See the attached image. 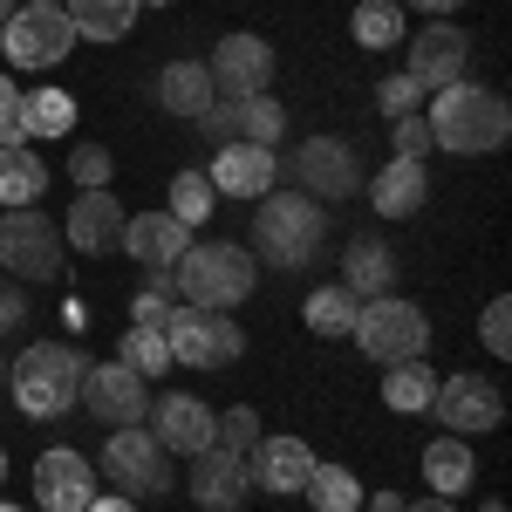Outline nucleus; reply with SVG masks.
Masks as SVG:
<instances>
[{
  "label": "nucleus",
  "instance_id": "nucleus-38",
  "mask_svg": "<svg viewBox=\"0 0 512 512\" xmlns=\"http://www.w3.org/2000/svg\"><path fill=\"white\" fill-rule=\"evenodd\" d=\"M376 110H383L390 123H396V117H417V110H424V89H417V82L396 69V76L376 82Z\"/></svg>",
  "mask_w": 512,
  "mask_h": 512
},
{
  "label": "nucleus",
  "instance_id": "nucleus-40",
  "mask_svg": "<svg viewBox=\"0 0 512 512\" xmlns=\"http://www.w3.org/2000/svg\"><path fill=\"white\" fill-rule=\"evenodd\" d=\"M478 335H485V349L499 355V362L512 355V301H506V294H492V301H485V315H478Z\"/></svg>",
  "mask_w": 512,
  "mask_h": 512
},
{
  "label": "nucleus",
  "instance_id": "nucleus-33",
  "mask_svg": "<svg viewBox=\"0 0 512 512\" xmlns=\"http://www.w3.org/2000/svg\"><path fill=\"white\" fill-rule=\"evenodd\" d=\"M301 492H308V506H315V512H355V506H362V478H355L349 465H321V458H315V472H308Z\"/></svg>",
  "mask_w": 512,
  "mask_h": 512
},
{
  "label": "nucleus",
  "instance_id": "nucleus-15",
  "mask_svg": "<svg viewBox=\"0 0 512 512\" xmlns=\"http://www.w3.org/2000/svg\"><path fill=\"white\" fill-rule=\"evenodd\" d=\"M212 431H219V410L192 390H164L151 403V437H158L171 458H198V451H212Z\"/></svg>",
  "mask_w": 512,
  "mask_h": 512
},
{
  "label": "nucleus",
  "instance_id": "nucleus-29",
  "mask_svg": "<svg viewBox=\"0 0 512 512\" xmlns=\"http://www.w3.org/2000/svg\"><path fill=\"white\" fill-rule=\"evenodd\" d=\"M41 192H48V164L35 144L0 151V205H41Z\"/></svg>",
  "mask_w": 512,
  "mask_h": 512
},
{
  "label": "nucleus",
  "instance_id": "nucleus-26",
  "mask_svg": "<svg viewBox=\"0 0 512 512\" xmlns=\"http://www.w3.org/2000/svg\"><path fill=\"white\" fill-rule=\"evenodd\" d=\"M14 130L28 137V144H41V137H69L76 130V96L69 89H21V117H14Z\"/></svg>",
  "mask_w": 512,
  "mask_h": 512
},
{
  "label": "nucleus",
  "instance_id": "nucleus-28",
  "mask_svg": "<svg viewBox=\"0 0 512 512\" xmlns=\"http://www.w3.org/2000/svg\"><path fill=\"white\" fill-rule=\"evenodd\" d=\"M431 396H437V369L424 362V355L383 369V403H390L396 417H431Z\"/></svg>",
  "mask_w": 512,
  "mask_h": 512
},
{
  "label": "nucleus",
  "instance_id": "nucleus-19",
  "mask_svg": "<svg viewBox=\"0 0 512 512\" xmlns=\"http://www.w3.org/2000/svg\"><path fill=\"white\" fill-rule=\"evenodd\" d=\"M123 198L103 185V192H76V205H69V219H62V239L76 246V253H117V239H123Z\"/></svg>",
  "mask_w": 512,
  "mask_h": 512
},
{
  "label": "nucleus",
  "instance_id": "nucleus-21",
  "mask_svg": "<svg viewBox=\"0 0 512 512\" xmlns=\"http://www.w3.org/2000/svg\"><path fill=\"white\" fill-rule=\"evenodd\" d=\"M117 246L137 260V267H178L185 246H192V226H178L171 212H137V219H123Z\"/></svg>",
  "mask_w": 512,
  "mask_h": 512
},
{
  "label": "nucleus",
  "instance_id": "nucleus-24",
  "mask_svg": "<svg viewBox=\"0 0 512 512\" xmlns=\"http://www.w3.org/2000/svg\"><path fill=\"white\" fill-rule=\"evenodd\" d=\"M212 76H205V62L198 55H178V62H164L158 69V103L171 110V117H185V123H198L205 110H212Z\"/></svg>",
  "mask_w": 512,
  "mask_h": 512
},
{
  "label": "nucleus",
  "instance_id": "nucleus-52",
  "mask_svg": "<svg viewBox=\"0 0 512 512\" xmlns=\"http://www.w3.org/2000/svg\"><path fill=\"white\" fill-rule=\"evenodd\" d=\"M0 485H7V451H0Z\"/></svg>",
  "mask_w": 512,
  "mask_h": 512
},
{
  "label": "nucleus",
  "instance_id": "nucleus-49",
  "mask_svg": "<svg viewBox=\"0 0 512 512\" xmlns=\"http://www.w3.org/2000/svg\"><path fill=\"white\" fill-rule=\"evenodd\" d=\"M14 7H21V0H0V28H7V21H14Z\"/></svg>",
  "mask_w": 512,
  "mask_h": 512
},
{
  "label": "nucleus",
  "instance_id": "nucleus-34",
  "mask_svg": "<svg viewBox=\"0 0 512 512\" xmlns=\"http://www.w3.org/2000/svg\"><path fill=\"white\" fill-rule=\"evenodd\" d=\"M212 212H219L212 178H205V171H178V178H171V219H178V226H205Z\"/></svg>",
  "mask_w": 512,
  "mask_h": 512
},
{
  "label": "nucleus",
  "instance_id": "nucleus-2",
  "mask_svg": "<svg viewBox=\"0 0 512 512\" xmlns=\"http://www.w3.org/2000/svg\"><path fill=\"white\" fill-rule=\"evenodd\" d=\"M431 137L437 151H458V158H492V151H506L512 137V110L499 89H485V82H444L431 96Z\"/></svg>",
  "mask_w": 512,
  "mask_h": 512
},
{
  "label": "nucleus",
  "instance_id": "nucleus-53",
  "mask_svg": "<svg viewBox=\"0 0 512 512\" xmlns=\"http://www.w3.org/2000/svg\"><path fill=\"white\" fill-rule=\"evenodd\" d=\"M137 7H171V0H137Z\"/></svg>",
  "mask_w": 512,
  "mask_h": 512
},
{
  "label": "nucleus",
  "instance_id": "nucleus-27",
  "mask_svg": "<svg viewBox=\"0 0 512 512\" xmlns=\"http://www.w3.org/2000/svg\"><path fill=\"white\" fill-rule=\"evenodd\" d=\"M62 14L76 21V41H123L137 28V0H62Z\"/></svg>",
  "mask_w": 512,
  "mask_h": 512
},
{
  "label": "nucleus",
  "instance_id": "nucleus-1",
  "mask_svg": "<svg viewBox=\"0 0 512 512\" xmlns=\"http://www.w3.org/2000/svg\"><path fill=\"white\" fill-rule=\"evenodd\" d=\"M321 246H328V205H315L308 192H287V185H274L267 198H253V253H260L274 274L315 267Z\"/></svg>",
  "mask_w": 512,
  "mask_h": 512
},
{
  "label": "nucleus",
  "instance_id": "nucleus-44",
  "mask_svg": "<svg viewBox=\"0 0 512 512\" xmlns=\"http://www.w3.org/2000/svg\"><path fill=\"white\" fill-rule=\"evenodd\" d=\"M144 294H164V301H178V274H171V267H144Z\"/></svg>",
  "mask_w": 512,
  "mask_h": 512
},
{
  "label": "nucleus",
  "instance_id": "nucleus-32",
  "mask_svg": "<svg viewBox=\"0 0 512 512\" xmlns=\"http://www.w3.org/2000/svg\"><path fill=\"white\" fill-rule=\"evenodd\" d=\"M301 315H308V335H328V342H335V335H349V328H355L362 301L335 280V287H315V294H308V308H301Z\"/></svg>",
  "mask_w": 512,
  "mask_h": 512
},
{
  "label": "nucleus",
  "instance_id": "nucleus-9",
  "mask_svg": "<svg viewBox=\"0 0 512 512\" xmlns=\"http://www.w3.org/2000/svg\"><path fill=\"white\" fill-rule=\"evenodd\" d=\"M164 342H171V369H233L246 355V328L233 315H212V308H171L164 321Z\"/></svg>",
  "mask_w": 512,
  "mask_h": 512
},
{
  "label": "nucleus",
  "instance_id": "nucleus-51",
  "mask_svg": "<svg viewBox=\"0 0 512 512\" xmlns=\"http://www.w3.org/2000/svg\"><path fill=\"white\" fill-rule=\"evenodd\" d=\"M0 390H7V355H0Z\"/></svg>",
  "mask_w": 512,
  "mask_h": 512
},
{
  "label": "nucleus",
  "instance_id": "nucleus-55",
  "mask_svg": "<svg viewBox=\"0 0 512 512\" xmlns=\"http://www.w3.org/2000/svg\"><path fill=\"white\" fill-rule=\"evenodd\" d=\"M0 512H21V506H7V499H0Z\"/></svg>",
  "mask_w": 512,
  "mask_h": 512
},
{
  "label": "nucleus",
  "instance_id": "nucleus-25",
  "mask_svg": "<svg viewBox=\"0 0 512 512\" xmlns=\"http://www.w3.org/2000/svg\"><path fill=\"white\" fill-rule=\"evenodd\" d=\"M424 478H431V492L437 499H465L472 492V478H478V458H472V437H431L424 444Z\"/></svg>",
  "mask_w": 512,
  "mask_h": 512
},
{
  "label": "nucleus",
  "instance_id": "nucleus-54",
  "mask_svg": "<svg viewBox=\"0 0 512 512\" xmlns=\"http://www.w3.org/2000/svg\"><path fill=\"white\" fill-rule=\"evenodd\" d=\"M28 7H62V0H28Z\"/></svg>",
  "mask_w": 512,
  "mask_h": 512
},
{
  "label": "nucleus",
  "instance_id": "nucleus-18",
  "mask_svg": "<svg viewBox=\"0 0 512 512\" xmlns=\"http://www.w3.org/2000/svg\"><path fill=\"white\" fill-rule=\"evenodd\" d=\"M315 472V451H308V437H260L253 451H246V478L260 485V492H274V499H294L301 485Z\"/></svg>",
  "mask_w": 512,
  "mask_h": 512
},
{
  "label": "nucleus",
  "instance_id": "nucleus-22",
  "mask_svg": "<svg viewBox=\"0 0 512 512\" xmlns=\"http://www.w3.org/2000/svg\"><path fill=\"white\" fill-rule=\"evenodd\" d=\"M342 287H349L355 301H376V294H396V253L390 239L376 233H355L342 246Z\"/></svg>",
  "mask_w": 512,
  "mask_h": 512
},
{
  "label": "nucleus",
  "instance_id": "nucleus-48",
  "mask_svg": "<svg viewBox=\"0 0 512 512\" xmlns=\"http://www.w3.org/2000/svg\"><path fill=\"white\" fill-rule=\"evenodd\" d=\"M403 512H458V499H437L431 492V499H417V506H403Z\"/></svg>",
  "mask_w": 512,
  "mask_h": 512
},
{
  "label": "nucleus",
  "instance_id": "nucleus-23",
  "mask_svg": "<svg viewBox=\"0 0 512 512\" xmlns=\"http://www.w3.org/2000/svg\"><path fill=\"white\" fill-rule=\"evenodd\" d=\"M424 198H431V178H424V164H410V158H390L369 178V205H376L383 219H417Z\"/></svg>",
  "mask_w": 512,
  "mask_h": 512
},
{
  "label": "nucleus",
  "instance_id": "nucleus-43",
  "mask_svg": "<svg viewBox=\"0 0 512 512\" xmlns=\"http://www.w3.org/2000/svg\"><path fill=\"white\" fill-rule=\"evenodd\" d=\"M171 308H178V301H164V294H144V287H137V301H130V328H164V321H171Z\"/></svg>",
  "mask_w": 512,
  "mask_h": 512
},
{
  "label": "nucleus",
  "instance_id": "nucleus-14",
  "mask_svg": "<svg viewBox=\"0 0 512 512\" xmlns=\"http://www.w3.org/2000/svg\"><path fill=\"white\" fill-rule=\"evenodd\" d=\"M274 41L267 35H219L212 41V62H205V76H212V89L219 96H267L274 89Z\"/></svg>",
  "mask_w": 512,
  "mask_h": 512
},
{
  "label": "nucleus",
  "instance_id": "nucleus-37",
  "mask_svg": "<svg viewBox=\"0 0 512 512\" xmlns=\"http://www.w3.org/2000/svg\"><path fill=\"white\" fill-rule=\"evenodd\" d=\"M110 171H117V158H110L103 144H76V151H69V178H76V192H103Z\"/></svg>",
  "mask_w": 512,
  "mask_h": 512
},
{
  "label": "nucleus",
  "instance_id": "nucleus-20",
  "mask_svg": "<svg viewBox=\"0 0 512 512\" xmlns=\"http://www.w3.org/2000/svg\"><path fill=\"white\" fill-rule=\"evenodd\" d=\"M185 485H192L198 512H226V506H239V499L253 492V478H246V458H233V451H219V444L192 458V472H185Z\"/></svg>",
  "mask_w": 512,
  "mask_h": 512
},
{
  "label": "nucleus",
  "instance_id": "nucleus-7",
  "mask_svg": "<svg viewBox=\"0 0 512 512\" xmlns=\"http://www.w3.org/2000/svg\"><path fill=\"white\" fill-rule=\"evenodd\" d=\"M280 185H287V192H308L315 205H342V198L362 192V151H355L349 137L315 130V137H301V144L280 158Z\"/></svg>",
  "mask_w": 512,
  "mask_h": 512
},
{
  "label": "nucleus",
  "instance_id": "nucleus-10",
  "mask_svg": "<svg viewBox=\"0 0 512 512\" xmlns=\"http://www.w3.org/2000/svg\"><path fill=\"white\" fill-rule=\"evenodd\" d=\"M69 48H76V21L62 14V7H14V21L0 28V55L14 62V69H55V62H69Z\"/></svg>",
  "mask_w": 512,
  "mask_h": 512
},
{
  "label": "nucleus",
  "instance_id": "nucleus-45",
  "mask_svg": "<svg viewBox=\"0 0 512 512\" xmlns=\"http://www.w3.org/2000/svg\"><path fill=\"white\" fill-rule=\"evenodd\" d=\"M396 7H403V14H410V7H417V14H437V21H444V14H458V7H465V0H396Z\"/></svg>",
  "mask_w": 512,
  "mask_h": 512
},
{
  "label": "nucleus",
  "instance_id": "nucleus-41",
  "mask_svg": "<svg viewBox=\"0 0 512 512\" xmlns=\"http://www.w3.org/2000/svg\"><path fill=\"white\" fill-rule=\"evenodd\" d=\"M14 117H21V82L0 76V151H21V144H28V137L14 130Z\"/></svg>",
  "mask_w": 512,
  "mask_h": 512
},
{
  "label": "nucleus",
  "instance_id": "nucleus-50",
  "mask_svg": "<svg viewBox=\"0 0 512 512\" xmlns=\"http://www.w3.org/2000/svg\"><path fill=\"white\" fill-rule=\"evenodd\" d=\"M478 512H506V499H485V506H478Z\"/></svg>",
  "mask_w": 512,
  "mask_h": 512
},
{
  "label": "nucleus",
  "instance_id": "nucleus-30",
  "mask_svg": "<svg viewBox=\"0 0 512 512\" xmlns=\"http://www.w3.org/2000/svg\"><path fill=\"white\" fill-rule=\"evenodd\" d=\"M287 137V103L280 96H239L233 103V144H267L274 151Z\"/></svg>",
  "mask_w": 512,
  "mask_h": 512
},
{
  "label": "nucleus",
  "instance_id": "nucleus-36",
  "mask_svg": "<svg viewBox=\"0 0 512 512\" xmlns=\"http://www.w3.org/2000/svg\"><path fill=\"white\" fill-rule=\"evenodd\" d=\"M212 444H219V451H233V458H246V451L260 444V417H253V403L219 410V431H212Z\"/></svg>",
  "mask_w": 512,
  "mask_h": 512
},
{
  "label": "nucleus",
  "instance_id": "nucleus-8",
  "mask_svg": "<svg viewBox=\"0 0 512 512\" xmlns=\"http://www.w3.org/2000/svg\"><path fill=\"white\" fill-rule=\"evenodd\" d=\"M349 342L369 362H417V355H431V315L417 308V301H403V294H376V301H362V315H355Z\"/></svg>",
  "mask_w": 512,
  "mask_h": 512
},
{
  "label": "nucleus",
  "instance_id": "nucleus-6",
  "mask_svg": "<svg viewBox=\"0 0 512 512\" xmlns=\"http://www.w3.org/2000/svg\"><path fill=\"white\" fill-rule=\"evenodd\" d=\"M96 472L110 478V485H117V499H130V506H158V499H171V492H178L171 451H164V444L144 431V424H123V431L103 437Z\"/></svg>",
  "mask_w": 512,
  "mask_h": 512
},
{
  "label": "nucleus",
  "instance_id": "nucleus-13",
  "mask_svg": "<svg viewBox=\"0 0 512 512\" xmlns=\"http://www.w3.org/2000/svg\"><path fill=\"white\" fill-rule=\"evenodd\" d=\"M76 403H89L96 424L123 431V424H144V417H151V383H144L137 369H123V362H89Z\"/></svg>",
  "mask_w": 512,
  "mask_h": 512
},
{
  "label": "nucleus",
  "instance_id": "nucleus-16",
  "mask_svg": "<svg viewBox=\"0 0 512 512\" xmlns=\"http://www.w3.org/2000/svg\"><path fill=\"white\" fill-rule=\"evenodd\" d=\"M212 192L219 198H267L280 185V151H267V144H226V151H212Z\"/></svg>",
  "mask_w": 512,
  "mask_h": 512
},
{
  "label": "nucleus",
  "instance_id": "nucleus-42",
  "mask_svg": "<svg viewBox=\"0 0 512 512\" xmlns=\"http://www.w3.org/2000/svg\"><path fill=\"white\" fill-rule=\"evenodd\" d=\"M21 328H28V287L7 280L0 287V335H21Z\"/></svg>",
  "mask_w": 512,
  "mask_h": 512
},
{
  "label": "nucleus",
  "instance_id": "nucleus-47",
  "mask_svg": "<svg viewBox=\"0 0 512 512\" xmlns=\"http://www.w3.org/2000/svg\"><path fill=\"white\" fill-rule=\"evenodd\" d=\"M403 506H410L403 492H376V499H369V512H403Z\"/></svg>",
  "mask_w": 512,
  "mask_h": 512
},
{
  "label": "nucleus",
  "instance_id": "nucleus-31",
  "mask_svg": "<svg viewBox=\"0 0 512 512\" xmlns=\"http://www.w3.org/2000/svg\"><path fill=\"white\" fill-rule=\"evenodd\" d=\"M349 35L362 41L369 55H383V48H403L410 28H403V7H396V0H362L349 14Z\"/></svg>",
  "mask_w": 512,
  "mask_h": 512
},
{
  "label": "nucleus",
  "instance_id": "nucleus-35",
  "mask_svg": "<svg viewBox=\"0 0 512 512\" xmlns=\"http://www.w3.org/2000/svg\"><path fill=\"white\" fill-rule=\"evenodd\" d=\"M117 362H123V369H137L144 383L164 376V369H171V342H164V328H130L123 349H117Z\"/></svg>",
  "mask_w": 512,
  "mask_h": 512
},
{
  "label": "nucleus",
  "instance_id": "nucleus-39",
  "mask_svg": "<svg viewBox=\"0 0 512 512\" xmlns=\"http://www.w3.org/2000/svg\"><path fill=\"white\" fill-rule=\"evenodd\" d=\"M390 144H396V158H410V164L431 158L437 137H431V123H424V110H417V117H396V123H390Z\"/></svg>",
  "mask_w": 512,
  "mask_h": 512
},
{
  "label": "nucleus",
  "instance_id": "nucleus-5",
  "mask_svg": "<svg viewBox=\"0 0 512 512\" xmlns=\"http://www.w3.org/2000/svg\"><path fill=\"white\" fill-rule=\"evenodd\" d=\"M0 274L14 287H55L69 274V239L41 205H7L0 212Z\"/></svg>",
  "mask_w": 512,
  "mask_h": 512
},
{
  "label": "nucleus",
  "instance_id": "nucleus-12",
  "mask_svg": "<svg viewBox=\"0 0 512 512\" xmlns=\"http://www.w3.org/2000/svg\"><path fill=\"white\" fill-rule=\"evenodd\" d=\"M465 62H472V35L451 28V21H431V28L403 35V76L424 96H437L444 82H465Z\"/></svg>",
  "mask_w": 512,
  "mask_h": 512
},
{
  "label": "nucleus",
  "instance_id": "nucleus-17",
  "mask_svg": "<svg viewBox=\"0 0 512 512\" xmlns=\"http://www.w3.org/2000/svg\"><path fill=\"white\" fill-rule=\"evenodd\" d=\"M89 499H96V472H89V458L69 451V444L41 451V458H35V506L41 512H82Z\"/></svg>",
  "mask_w": 512,
  "mask_h": 512
},
{
  "label": "nucleus",
  "instance_id": "nucleus-3",
  "mask_svg": "<svg viewBox=\"0 0 512 512\" xmlns=\"http://www.w3.org/2000/svg\"><path fill=\"white\" fill-rule=\"evenodd\" d=\"M171 274H178V301H185V308L233 315V308L253 301V287H260V260H253V246H239V239H198V246H185V260H178Z\"/></svg>",
  "mask_w": 512,
  "mask_h": 512
},
{
  "label": "nucleus",
  "instance_id": "nucleus-46",
  "mask_svg": "<svg viewBox=\"0 0 512 512\" xmlns=\"http://www.w3.org/2000/svg\"><path fill=\"white\" fill-rule=\"evenodd\" d=\"M82 512H137V506H130V499H117V492H110V499L96 492V499H89V506H82Z\"/></svg>",
  "mask_w": 512,
  "mask_h": 512
},
{
  "label": "nucleus",
  "instance_id": "nucleus-4",
  "mask_svg": "<svg viewBox=\"0 0 512 512\" xmlns=\"http://www.w3.org/2000/svg\"><path fill=\"white\" fill-rule=\"evenodd\" d=\"M82 369H89V355L69 349V342H28V349L7 362V390H14V403H21V417L55 424V417L76 410Z\"/></svg>",
  "mask_w": 512,
  "mask_h": 512
},
{
  "label": "nucleus",
  "instance_id": "nucleus-56",
  "mask_svg": "<svg viewBox=\"0 0 512 512\" xmlns=\"http://www.w3.org/2000/svg\"><path fill=\"white\" fill-rule=\"evenodd\" d=\"M226 512H239V506H226Z\"/></svg>",
  "mask_w": 512,
  "mask_h": 512
},
{
  "label": "nucleus",
  "instance_id": "nucleus-11",
  "mask_svg": "<svg viewBox=\"0 0 512 512\" xmlns=\"http://www.w3.org/2000/svg\"><path fill=\"white\" fill-rule=\"evenodd\" d=\"M431 417L444 424L451 437H485V431H499L506 424V396H499V383L492 376H444L431 396Z\"/></svg>",
  "mask_w": 512,
  "mask_h": 512
}]
</instances>
